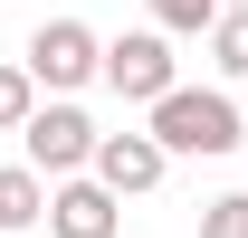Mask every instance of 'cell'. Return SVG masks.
<instances>
[{"mask_svg": "<svg viewBox=\"0 0 248 238\" xmlns=\"http://www.w3.org/2000/svg\"><path fill=\"white\" fill-rule=\"evenodd\" d=\"M162 152H201V162H219V152H239V105L219 86H182V95H162L153 124H143Z\"/></svg>", "mask_w": 248, "mask_h": 238, "instance_id": "1", "label": "cell"}, {"mask_svg": "<svg viewBox=\"0 0 248 238\" xmlns=\"http://www.w3.org/2000/svg\"><path fill=\"white\" fill-rule=\"evenodd\" d=\"M19 67H29L38 86H48V95L67 105V95L86 86V76H105V38H95L86 19H48V29L29 38V58H19Z\"/></svg>", "mask_w": 248, "mask_h": 238, "instance_id": "2", "label": "cell"}, {"mask_svg": "<svg viewBox=\"0 0 248 238\" xmlns=\"http://www.w3.org/2000/svg\"><path fill=\"white\" fill-rule=\"evenodd\" d=\"M105 86L124 105H162V95H182V67H172V38L162 29H124L105 48Z\"/></svg>", "mask_w": 248, "mask_h": 238, "instance_id": "3", "label": "cell"}, {"mask_svg": "<svg viewBox=\"0 0 248 238\" xmlns=\"http://www.w3.org/2000/svg\"><path fill=\"white\" fill-rule=\"evenodd\" d=\"M19 143H29V172H38V181H48V172L77 181V172H95V143H105V134L86 124V105H38Z\"/></svg>", "mask_w": 248, "mask_h": 238, "instance_id": "4", "label": "cell"}, {"mask_svg": "<svg viewBox=\"0 0 248 238\" xmlns=\"http://www.w3.org/2000/svg\"><path fill=\"white\" fill-rule=\"evenodd\" d=\"M115 229H124V200H115L95 172L48 191V238H115Z\"/></svg>", "mask_w": 248, "mask_h": 238, "instance_id": "5", "label": "cell"}, {"mask_svg": "<svg viewBox=\"0 0 248 238\" xmlns=\"http://www.w3.org/2000/svg\"><path fill=\"white\" fill-rule=\"evenodd\" d=\"M162 172H172V152H162L153 134H105V143H95V181H105L115 200H143Z\"/></svg>", "mask_w": 248, "mask_h": 238, "instance_id": "6", "label": "cell"}, {"mask_svg": "<svg viewBox=\"0 0 248 238\" xmlns=\"http://www.w3.org/2000/svg\"><path fill=\"white\" fill-rule=\"evenodd\" d=\"M29 219H48V181L29 162H0V238H19Z\"/></svg>", "mask_w": 248, "mask_h": 238, "instance_id": "7", "label": "cell"}, {"mask_svg": "<svg viewBox=\"0 0 248 238\" xmlns=\"http://www.w3.org/2000/svg\"><path fill=\"white\" fill-rule=\"evenodd\" d=\"M143 10H153V29H162V38H172V29H182V38H210L229 0H143Z\"/></svg>", "mask_w": 248, "mask_h": 238, "instance_id": "8", "label": "cell"}, {"mask_svg": "<svg viewBox=\"0 0 248 238\" xmlns=\"http://www.w3.org/2000/svg\"><path fill=\"white\" fill-rule=\"evenodd\" d=\"M29 115H38V76L29 67H0V134H29Z\"/></svg>", "mask_w": 248, "mask_h": 238, "instance_id": "9", "label": "cell"}, {"mask_svg": "<svg viewBox=\"0 0 248 238\" xmlns=\"http://www.w3.org/2000/svg\"><path fill=\"white\" fill-rule=\"evenodd\" d=\"M210 67H219V76H248V10H219V29H210Z\"/></svg>", "mask_w": 248, "mask_h": 238, "instance_id": "10", "label": "cell"}, {"mask_svg": "<svg viewBox=\"0 0 248 238\" xmlns=\"http://www.w3.org/2000/svg\"><path fill=\"white\" fill-rule=\"evenodd\" d=\"M201 238H248V191H219L201 209Z\"/></svg>", "mask_w": 248, "mask_h": 238, "instance_id": "11", "label": "cell"}, {"mask_svg": "<svg viewBox=\"0 0 248 238\" xmlns=\"http://www.w3.org/2000/svg\"><path fill=\"white\" fill-rule=\"evenodd\" d=\"M229 10H248V0H229Z\"/></svg>", "mask_w": 248, "mask_h": 238, "instance_id": "12", "label": "cell"}]
</instances>
